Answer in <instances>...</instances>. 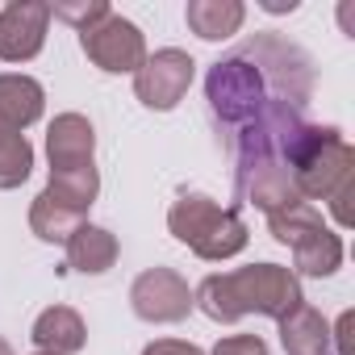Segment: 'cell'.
Segmentation results:
<instances>
[{
	"mask_svg": "<svg viewBox=\"0 0 355 355\" xmlns=\"http://www.w3.org/2000/svg\"><path fill=\"white\" fill-rule=\"evenodd\" d=\"M0 355H13V347H9L5 338H0ZM34 355H42V351H34Z\"/></svg>",
	"mask_w": 355,
	"mask_h": 355,
	"instance_id": "cb8c5ba5",
	"label": "cell"
},
{
	"mask_svg": "<svg viewBox=\"0 0 355 355\" xmlns=\"http://www.w3.org/2000/svg\"><path fill=\"white\" fill-rule=\"evenodd\" d=\"M96 150V130L84 113H59L46 134V155H51V175L59 171H84L92 167Z\"/></svg>",
	"mask_w": 355,
	"mask_h": 355,
	"instance_id": "30bf717a",
	"label": "cell"
},
{
	"mask_svg": "<svg viewBox=\"0 0 355 355\" xmlns=\"http://www.w3.org/2000/svg\"><path fill=\"white\" fill-rule=\"evenodd\" d=\"M42 105H46V92L34 76H17V71L0 76V130L21 134L42 117Z\"/></svg>",
	"mask_w": 355,
	"mask_h": 355,
	"instance_id": "4fadbf2b",
	"label": "cell"
},
{
	"mask_svg": "<svg viewBox=\"0 0 355 355\" xmlns=\"http://www.w3.org/2000/svg\"><path fill=\"white\" fill-rule=\"evenodd\" d=\"M351 326H355V313L347 309V313L338 318V326H334V334H330V338L338 343V355H351Z\"/></svg>",
	"mask_w": 355,
	"mask_h": 355,
	"instance_id": "7402d4cb",
	"label": "cell"
},
{
	"mask_svg": "<svg viewBox=\"0 0 355 355\" xmlns=\"http://www.w3.org/2000/svg\"><path fill=\"white\" fill-rule=\"evenodd\" d=\"M214 355H268V347L259 334H230L214 347Z\"/></svg>",
	"mask_w": 355,
	"mask_h": 355,
	"instance_id": "ffe728a7",
	"label": "cell"
},
{
	"mask_svg": "<svg viewBox=\"0 0 355 355\" xmlns=\"http://www.w3.org/2000/svg\"><path fill=\"white\" fill-rule=\"evenodd\" d=\"M30 171H34V146L26 142V134L0 130V189L26 184Z\"/></svg>",
	"mask_w": 355,
	"mask_h": 355,
	"instance_id": "ac0fdd59",
	"label": "cell"
},
{
	"mask_svg": "<svg viewBox=\"0 0 355 355\" xmlns=\"http://www.w3.org/2000/svg\"><path fill=\"white\" fill-rule=\"evenodd\" d=\"M263 9H268V13H293L297 0H263Z\"/></svg>",
	"mask_w": 355,
	"mask_h": 355,
	"instance_id": "603a6c76",
	"label": "cell"
},
{
	"mask_svg": "<svg viewBox=\"0 0 355 355\" xmlns=\"http://www.w3.org/2000/svg\"><path fill=\"white\" fill-rule=\"evenodd\" d=\"M276 96H293V101H309L313 96L309 55L301 46L284 42L280 34L251 38L243 51L218 59L209 67V76H205L209 113L218 117V125L226 134H239Z\"/></svg>",
	"mask_w": 355,
	"mask_h": 355,
	"instance_id": "6da1fadb",
	"label": "cell"
},
{
	"mask_svg": "<svg viewBox=\"0 0 355 355\" xmlns=\"http://www.w3.org/2000/svg\"><path fill=\"white\" fill-rule=\"evenodd\" d=\"M30 338H34V347H38L42 355H76V351H84L88 330H84V318H80L76 309L51 305V309H42V313L34 318Z\"/></svg>",
	"mask_w": 355,
	"mask_h": 355,
	"instance_id": "7c38bea8",
	"label": "cell"
},
{
	"mask_svg": "<svg viewBox=\"0 0 355 355\" xmlns=\"http://www.w3.org/2000/svg\"><path fill=\"white\" fill-rule=\"evenodd\" d=\"M268 230L276 243L293 251V263L301 276H334L343 268V239L322 222L313 205H293L268 218Z\"/></svg>",
	"mask_w": 355,
	"mask_h": 355,
	"instance_id": "5b68a950",
	"label": "cell"
},
{
	"mask_svg": "<svg viewBox=\"0 0 355 355\" xmlns=\"http://www.w3.org/2000/svg\"><path fill=\"white\" fill-rule=\"evenodd\" d=\"M142 355H205L197 343H180V338H155L142 347Z\"/></svg>",
	"mask_w": 355,
	"mask_h": 355,
	"instance_id": "44dd1931",
	"label": "cell"
},
{
	"mask_svg": "<svg viewBox=\"0 0 355 355\" xmlns=\"http://www.w3.org/2000/svg\"><path fill=\"white\" fill-rule=\"evenodd\" d=\"M113 9L105 5V0H63V5H51V17H59V21H67L71 30H92L96 21H105Z\"/></svg>",
	"mask_w": 355,
	"mask_h": 355,
	"instance_id": "d6986e66",
	"label": "cell"
},
{
	"mask_svg": "<svg viewBox=\"0 0 355 355\" xmlns=\"http://www.w3.org/2000/svg\"><path fill=\"white\" fill-rule=\"evenodd\" d=\"M84 222H88V218H84L80 209H67V205H59V201L46 197V193H38V201L30 205V230H34L42 243H67Z\"/></svg>",
	"mask_w": 355,
	"mask_h": 355,
	"instance_id": "e0dca14e",
	"label": "cell"
},
{
	"mask_svg": "<svg viewBox=\"0 0 355 355\" xmlns=\"http://www.w3.org/2000/svg\"><path fill=\"white\" fill-rule=\"evenodd\" d=\"M284 163L293 171V184L301 201H330L334 222L347 230L355 222V150L334 125H301L284 146Z\"/></svg>",
	"mask_w": 355,
	"mask_h": 355,
	"instance_id": "7a4b0ae2",
	"label": "cell"
},
{
	"mask_svg": "<svg viewBox=\"0 0 355 355\" xmlns=\"http://www.w3.org/2000/svg\"><path fill=\"white\" fill-rule=\"evenodd\" d=\"M117 263V239L105 226L84 222L71 239H67V268L84 272V276H101Z\"/></svg>",
	"mask_w": 355,
	"mask_h": 355,
	"instance_id": "5bb4252c",
	"label": "cell"
},
{
	"mask_svg": "<svg viewBox=\"0 0 355 355\" xmlns=\"http://www.w3.org/2000/svg\"><path fill=\"white\" fill-rule=\"evenodd\" d=\"M167 230L180 239L193 255L218 263L230 259L247 247V222L239 214V205H218L205 193H180L167 209Z\"/></svg>",
	"mask_w": 355,
	"mask_h": 355,
	"instance_id": "277c9868",
	"label": "cell"
},
{
	"mask_svg": "<svg viewBox=\"0 0 355 355\" xmlns=\"http://www.w3.org/2000/svg\"><path fill=\"white\" fill-rule=\"evenodd\" d=\"M234 189H239V201H247V205L263 209L268 218H272V214H280V209L301 205V193H297V184H293L288 163H268V167H255V171L239 175Z\"/></svg>",
	"mask_w": 355,
	"mask_h": 355,
	"instance_id": "8fae6325",
	"label": "cell"
},
{
	"mask_svg": "<svg viewBox=\"0 0 355 355\" xmlns=\"http://www.w3.org/2000/svg\"><path fill=\"white\" fill-rule=\"evenodd\" d=\"M80 46H84V55H88L101 71H113V76L138 71V67L146 63V38H142V30H138L134 21H125L121 13H109L105 21H96L92 30H84V34H80Z\"/></svg>",
	"mask_w": 355,
	"mask_h": 355,
	"instance_id": "ba28073f",
	"label": "cell"
},
{
	"mask_svg": "<svg viewBox=\"0 0 355 355\" xmlns=\"http://www.w3.org/2000/svg\"><path fill=\"white\" fill-rule=\"evenodd\" d=\"M46 26H51V5H42V0H13V5H5L0 9V59L30 63L46 42Z\"/></svg>",
	"mask_w": 355,
	"mask_h": 355,
	"instance_id": "9c48e42d",
	"label": "cell"
},
{
	"mask_svg": "<svg viewBox=\"0 0 355 355\" xmlns=\"http://www.w3.org/2000/svg\"><path fill=\"white\" fill-rule=\"evenodd\" d=\"M130 305L142 322L167 326V322H184L193 309V288L180 272L171 268H146L130 284Z\"/></svg>",
	"mask_w": 355,
	"mask_h": 355,
	"instance_id": "52a82bcc",
	"label": "cell"
},
{
	"mask_svg": "<svg viewBox=\"0 0 355 355\" xmlns=\"http://www.w3.org/2000/svg\"><path fill=\"white\" fill-rule=\"evenodd\" d=\"M193 305L214 322H239L247 313H263V318L280 322L297 305H305V297H301V280L293 268L251 263V268L205 276L193 293Z\"/></svg>",
	"mask_w": 355,
	"mask_h": 355,
	"instance_id": "3957f363",
	"label": "cell"
},
{
	"mask_svg": "<svg viewBox=\"0 0 355 355\" xmlns=\"http://www.w3.org/2000/svg\"><path fill=\"white\" fill-rule=\"evenodd\" d=\"M280 343L288 355H326L330 351V326L313 305H297L288 318H280Z\"/></svg>",
	"mask_w": 355,
	"mask_h": 355,
	"instance_id": "2e32d148",
	"label": "cell"
},
{
	"mask_svg": "<svg viewBox=\"0 0 355 355\" xmlns=\"http://www.w3.org/2000/svg\"><path fill=\"white\" fill-rule=\"evenodd\" d=\"M193 71H197V63H193L189 51L163 46V51L146 55V63L134 71V96H138L146 109L167 113V109H175V105L184 101V92H189V84H193Z\"/></svg>",
	"mask_w": 355,
	"mask_h": 355,
	"instance_id": "8992f818",
	"label": "cell"
},
{
	"mask_svg": "<svg viewBox=\"0 0 355 355\" xmlns=\"http://www.w3.org/2000/svg\"><path fill=\"white\" fill-rule=\"evenodd\" d=\"M243 17H247V9L239 0H189V9H184L189 30L205 42H222V38L239 34Z\"/></svg>",
	"mask_w": 355,
	"mask_h": 355,
	"instance_id": "9a60e30c",
	"label": "cell"
}]
</instances>
